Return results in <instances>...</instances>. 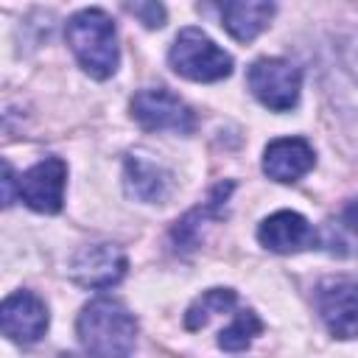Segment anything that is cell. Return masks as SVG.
<instances>
[{
  "label": "cell",
  "mask_w": 358,
  "mask_h": 358,
  "mask_svg": "<svg viewBox=\"0 0 358 358\" xmlns=\"http://www.w3.org/2000/svg\"><path fill=\"white\" fill-rule=\"evenodd\" d=\"M76 327L92 358H129L137 341V319L123 302L109 296L84 305Z\"/></svg>",
  "instance_id": "1"
},
{
  "label": "cell",
  "mask_w": 358,
  "mask_h": 358,
  "mask_svg": "<svg viewBox=\"0 0 358 358\" xmlns=\"http://www.w3.org/2000/svg\"><path fill=\"white\" fill-rule=\"evenodd\" d=\"M67 45L92 78H109L117 70L115 22L101 8H84L67 20Z\"/></svg>",
  "instance_id": "2"
},
{
  "label": "cell",
  "mask_w": 358,
  "mask_h": 358,
  "mask_svg": "<svg viewBox=\"0 0 358 358\" xmlns=\"http://www.w3.org/2000/svg\"><path fill=\"white\" fill-rule=\"evenodd\" d=\"M168 62L190 81H221L232 73V56L199 28H182L176 34Z\"/></svg>",
  "instance_id": "3"
},
{
  "label": "cell",
  "mask_w": 358,
  "mask_h": 358,
  "mask_svg": "<svg viewBox=\"0 0 358 358\" xmlns=\"http://www.w3.org/2000/svg\"><path fill=\"white\" fill-rule=\"evenodd\" d=\"M131 117L148 129V131H176V134H190L196 129V115L193 109L176 98L165 87H151L140 90L131 98Z\"/></svg>",
  "instance_id": "4"
},
{
  "label": "cell",
  "mask_w": 358,
  "mask_h": 358,
  "mask_svg": "<svg viewBox=\"0 0 358 358\" xmlns=\"http://www.w3.org/2000/svg\"><path fill=\"white\" fill-rule=\"evenodd\" d=\"M249 90L255 92V98L274 109V112H285L291 106H296L299 101V87H302V73L299 67H294L285 59H257L249 67Z\"/></svg>",
  "instance_id": "5"
},
{
  "label": "cell",
  "mask_w": 358,
  "mask_h": 358,
  "mask_svg": "<svg viewBox=\"0 0 358 358\" xmlns=\"http://www.w3.org/2000/svg\"><path fill=\"white\" fill-rule=\"evenodd\" d=\"M129 260L115 243H90L81 246L70 260V277L81 288H112L123 280Z\"/></svg>",
  "instance_id": "6"
},
{
  "label": "cell",
  "mask_w": 358,
  "mask_h": 358,
  "mask_svg": "<svg viewBox=\"0 0 358 358\" xmlns=\"http://www.w3.org/2000/svg\"><path fill=\"white\" fill-rule=\"evenodd\" d=\"M64 182H67L64 159L48 157L42 162L31 165L17 179V193L36 213H59L62 201H64Z\"/></svg>",
  "instance_id": "7"
},
{
  "label": "cell",
  "mask_w": 358,
  "mask_h": 358,
  "mask_svg": "<svg viewBox=\"0 0 358 358\" xmlns=\"http://www.w3.org/2000/svg\"><path fill=\"white\" fill-rule=\"evenodd\" d=\"M316 308L327 330L338 338H358V282L327 280L316 291Z\"/></svg>",
  "instance_id": "8"
},
{
  "label": "cell",
  "mask_w": 358,
  "mask_h": 358,
  "mask_svg": "<svg viewBox=\"0 0 358 358\" xmlns=\"http://www.w3.org/2000/svg\"><path fill=\"white\" fill-rule=\"evenodd\" d=\"M48 308L45 302L31 294V291H17L11 296H6L3 308H0V324H3V333L11 338V341H20V344H34L45 336L48 330Z\"/></svg>",
  "instance_id": "9"
},
{
  "label": "cell",
  "mask_w": 358,
  "mask_h": 358,
  "mask_svg": "<svg viewBox=\"0 0 358 358\" xmlns=\"http://www.w3.org/2000/svg\"><path fill=\"white\" fill-rule=\"evenodd\" d=\"M257 238L266 249L288 255V252H302V249L313 246L316 229L305 215H299L294 210H280L257 227Z\"/></svg>",
  "instance_id": "10"
},
{
  "label": "cell",
  "mask_w": 358,
  "mask_h": 358,
  "mask_svg": "<svg viewBox=\"0 0 358 358\" xmlns=\"http://www.w3.org/2000/svg\"><path fill=\"white\" fill-rule=\"evenodd\" d=\"M313 148L302 137H280L263 151V171L274 182H296L313 168Z\"/></svg>",
  "instance_id": "11"
},
{
  "label": "cell",
  "mask_w": 358,
  "mask_h": 358,
  "mask_svg": "<svg viewBox=\"0 0 358 358\" xmlns=\"http://www.w3.org/2000/svg\"><path fill=\"white\" fill-rule=\"evenodd\" d=\"M173 190V176L145 159V157H129L126 159V193L140 201H165Z\"/></svg>",
  "instance_id": "12"
},
{
  "label": "cell",
  "mask_w": 358,
  "mask_h": 358,
  "mask_svg": "<svg viewBox=\"0 0 358 358\" xmlns=\"http://www.w3.org/2000/svg\"><path fill=\"white\" fill-rule=\"evenodd\" d=\"M271 14H274V3H263V0H232L221 6L224 28L238 42H252L268 25Z\"/></svg>",
  "instance_id": "13"
},
{
  "label": "cell",
  "mask_w": 358,
  "mask_h": 358,
  "mask_svg": "<svg viewBox=\"0 0 358 358\" xmlns=\"http://www.w3.org/2000/svg\"><path fill=\"white\" fill-rule=\"evenodd\" d=\"M232 305H235V291H229V288H210V291H204L201 296H196L193 305L187 308V313H185V327H187V330H199V327H204L215 313H224V310H229Z\"/></svg>",
  "instance_id": "14"
},
{
  "label": "cell",
  "mask_w": 358,
  "mask_h": 358,
  "mask_svg": "<svg viewBox=\"0 0 358 358\" xmlns=\"http://www.w3.org/2000/svg\"><path fill=\"white\" fill-rule=\"evenodd\" d=\"M260 330H263V322H260L252 310H243V313H238V316H235V322H232L229 327H224V330H221V336H218V347H221V350H227V352L246 350V347H249V341H252Z\"/></svg>",
  "instance_id": "15"
},
{
  "label": "cell",
  "mask_w": 358,
  "mask_h": 358,
  "mask_svg": "<svg viewBox=\"0 0 358 358\" xmlns=\"http://www.w3.org/2000/svg\"><path fill=\"white\" fill-rule=\"evenodd\" d=\"M126 11L134 14L143 25L148 28H159L165 25V8L159 3H126Z\"/></svg>",
  "instance_id": "16"
},
{
  "label": "cell",
  "mask_w": 358,
  "mask_h": 358,
  "mask_svg": "<svg viewBox=\"0 0 358 358\" xmlns=\"http://www.w3.org/2000/svg\"><path fill=\"white\" fill-rule=\"evenodd\" d=\"M11 187H14V173H11V165L6 162L3 165V201L11 204Z\"/></svg>",
  "instance_id": "17"
},
{
  "label": "cell",
  "mask_w": 358,
  "mask_h": 358,
  "mask_svg": "<svg viewBox=\"0 0 358 358\" xmlns=\"http://www.w3.org/2000/svg\"><path fill=\"white\" fill-rule=\"evenodd\" d=\"M344 224L352 227V229H358V199L344 207Z\"/></svg>",
  "instance_id": "18"
},
{
  "label": "cell",
  "mask_w": 358,
  "mask_h": 358,
  "mask_svg": "<svg viewBox=\"0 0 358 358\" xmlns=\"http://www.w3.org/2000/svg\"><path fill=\"white\" fill-rule=\"evenodd\" d=\"M62 358H84V355H76V352H64ZM90 358H92V355H90Z\"/></svg>",
  "instance_id": "19"
}]
</instances>
